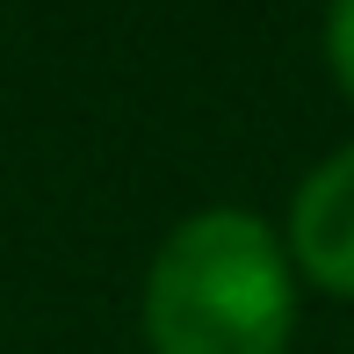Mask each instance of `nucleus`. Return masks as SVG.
I'll list each match as a JSON object with an SVG mask.
<instances>
[{
  "mask_svg": "<svg viewBox=\"0 0 354 354\" xmlns=\"http://www.w3.org/2000/svg\"><path fill=\"white\" fill-rule=\"evenodd\" d=\"M289 268H304L333 297H354V145L304 174L289 203Z\"/></svg>",
  "mask_w": 354,
  "mask_h": 354,
  "instance_id": "f03ea898",
  "label": "nucleus"
},
{
  "mask_svg": "<svg viewBox=\"0 0 354 354\" xmlns=\"http://www.w3.org/2000/svg\"><path fill=\"white\" fill-rule=\"evenodd\" d=\"M326 66H333V80H340L347 102H354V0H333L326 8Z\"/></svg>",
  "mask_w": 354,
  "mask_h": 354,
  "instance_id": "7ed1b4c3",
  "label": "nucleus"
},
{
  "mask_svg": "<svg viewBox=\"0 0 354 354\" xmlns=\"http://www.w3.org/2000/svg\"><path fill=\"white\" fill-rule=\"evenodd\" d=\"M297 326L289 246L253 210H196L167 232L145 275L152 354H282Z\"/></svg>",
  "mask_w": 354,
  "mask_h": 354,
  "instance_id": "f257e3e1",
  "label": "nucleus"
}]
</instances>
